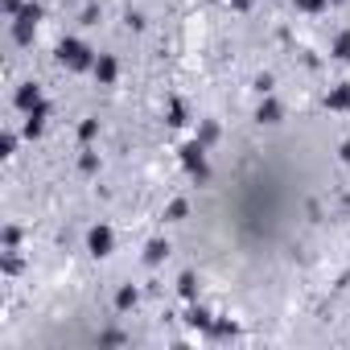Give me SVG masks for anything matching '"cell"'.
Masks as SVG:
<instances>
[{"label": "cell", "mask_w": 350, "mask_h": 350, "mask_svg": "<svg viewBox=\"0 0 350 350\" xmlns=\"http://www.w3.org/2000/svg\"><path fill=\"white\" fill-rule=\"evenodd\" d=\"M87 243H91V256H111V231L107 227H95L87 235Z\"/></svg>", "instance_id": "obj_1"}]
</instances>
